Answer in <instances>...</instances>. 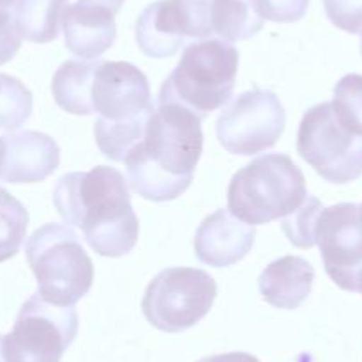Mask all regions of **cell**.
Segmentation results:
<instances>
[{"label":"cell","instance_id":"6da1fadb","mask_svg":"<svg viewBox=\"0 0 362 362\" xmlns=\"http://www.w3.org/2000/svg\"><path fill=\"white\" fill-rule=\"evenodd\" d=\"M199 117L174 102H156L144 134L124 158L132 190L153 203L177 199L203 155Z\"/></svg>","mask_w":362,"mask_h":362},{"label":"cell","instance_id":"7a4b0ae2","mask_svg":"<svg viewBox=\"0 0 362 362\" xmlns=\"http://www.w3.org/2000/svg\"><path fill=\"white\" fill-rule=\"evenodd\" d=\"M54 204L66 224L82 229L100 256L121 257L137 245L139 218L127 180L114 167L64 174L54 189Z\"/></svg>","mask_w":362,"mask_h":362},{"label":"cell","instance_id":"3957f363","mask_svg":"<svg viewBox=\"0 0 362 362\" xmlns=\"http://www.w3.org/2000/svg\"><path fill=\"white\" fill-rule=\"evenodd\" d=\"M308 196L300 167L284 153H268L233 176L228 210L249 226L268 224L297 211Z\"/></svg>","mask_w":362,"mask_h":362},{"label":"cell","instance_id":"277c9868","mask_svg":"<svg viewBox=\"0 0 362 362\" xmlns=\"http://www.w3.org/2000/svg\"><path fill=\"white\" fill-rule=\"evenodd\" d=\"M238 50L224 40L187 45L174 71L167 76L156 102H174L199 119L224 107L235 90Z\"/></svg>","mask_w":362,"mask_h":362},{"label":"cell","instance_id":"5b68a950","mask_svg":"<svg viewBox=\"0 0 362 362\" xmlns=\"http://www.w3.org/2000/svg\"><path fill=\"white\" fill-rule=\"evenodd\" d=\"M25 256L37 279V295L48 304L69 308L89 293L95 264L68 226L45 224L36 229L27 238Z\"/></svg>","mask_w":362,"mask_h":362},{"label":"cell","instance_id":"8992f818","mask_svg":"<svg viewBox=\"0 0 362 362\" xmlns=\"http://www.w3.org/2000/svg\"><path fill=\"white\" fill-rule=\"evenodd\" d=\"M215 297L217 283L208 272L187 267L167 268L146 288L142 313L162 332H183L210 313Z\"/></svg>","mask_w":362,"mask_h":362},{"label":"cell","instance_id":"52a82bcc","mask_svg":"<svg viewBox=\"0 0 362 362\" xmlns=\"http://www.w3.org/2000/svg\"><path fill=\"white\" fill-rule=\"evenodd\" d=\"M78 332L75 308L48 304L33 295L22 305L13 330L2 336L6 362H61Z\"/></svg>","mask_w":362,"mask_h":362},{"label":"cell","instance_id":"ba28073f","mask_svg":"<svg viewBox=\"0 0 362 362\" xmlns=\"http://www.w3.org/2000/svg\"><path fill=\"white\" fill-rule=\"evenodd\" d=\"M297 151L325 181L344 185L362 176V137L348 132L329 102L304 114L297 134Z\"/></svg>","mask_w":362,"mask_h":362},{"label":"cell","instance_id":"9c48e42d","mask_svg":"<svg viewBox=\"0 0 362 362\" xmlns=\"http://www.w3.org/2000/svg\"><path fill=\"white\" fill-rule=\"evenodd\" d=\"M286 127V112L272 90L252 89L236 96L217 119V137L228 153L252 156L274 148Z\"/></svg>","mask_w":362,"mask_h":362},{"label":"cell","instance_id":"30bf717a","mask_svg":"<svg viewBox=\"0 0 362 362\" xmlns=\"http://www.w3.org/2000/svg\"><path fill=\"white\" fill-rule=\"evenodd\" d=\"M210 8L211 0H158L148 6L135 25L139 48L148 57L165 59L189 40H210Z\"/></svg>","mask_w":362,"mask_h":362},{"label":"cell","instance_id":"8fae6325","mask_svg":"<svg viewBox=\"0 0 362 362\" xmlns=\"http://www.w3.org/2000/svg\"><path fill=\"white\" fill-rule=\"evenodd\" d=\"M89 109L102 123L146 121L155 109L148 78L130 62L96 59L89 83Z\"/></svg>","mask_w":362,"mask_h":362},{"label":"cell","instance_id":"7c38bea8","mask_svg":"<svg viewBox=\"0 0 362 362\" xmlns=\"http://www.w3.org/2000/svg\"><path fill=\"white\" fill-rule=\"evenodd\" d=\"M315 240L327 276L344 291H357L362 270V222L357 204L341 203L323 208L316 222Z\"/></svg>","mask_w":362,"mask_h":362},{"label":"cell","instance_id":"4fadbf2b","mask_svg":"<svg viewBox=\"0 0 362 362\" xmlns=\"http://www.w3.org/2000/svg\"><path fill=\"white\" fill-rule=\"evenodd\" d=\"M61 163L57 142L41 132H11L0 137V181L40 183Z\"/></svg>","mask_w":362,"mask_h":362},{"label":"cell","instance_id":"5bb4252c","mask_svg":"<svg viewBox=\"0 0 362 362\" xmlns=\"http://www.w3.org/2000/svg\"><path fill=\"white\" fill-rule=\"evenodd\" d=\"M254 238V226L238 221L229 210H218L201 222L194 238V249L197 259L204 264L226 268L250 252Z\"/></svg>","mask_w":362,"mask_h":362},{"label":"cell","instance_id":"9a60e30c","mask_svg":"<svg viewBox=\"0 0 362 362\" xmlns=\"http://www.w3.org/2000/svg\"><path fill=\"white\" fill-rule=\"evenodd\" d=\"M114 13L96 6H66L61 25L64 30V43L71 54L86 61L98 59L114 45L117 36Z\"/></svg>","mask_w":362,"mask_h":362},{"label":"cell","instance_id":"2e32d148","mask_svg":"<svg viewBox=\"0 0 362 362\" xmlns=\"http://www.w3.org/2000/svg\"><path fill=\"white\" fill-rule=\"evenodd\" d=\"M315 283V268L300 256H284L268 264L259 276L264 302L277 309H297L305 302Z\"/></svg>","mask_w":362,"mask_h":362},{"label":"cell","instance_id":"e0dca14e","mask_svg":"<svg viewBox=\"0 0 362 362\" xmlns=\"http://www.w3.org/2000/svg\"><path fill=\"white\" fill-rule=\"evenodd\" d=\"M68 0H18L13 20L20 37L30 43H50L59 36Z\"/></svg>","mask_w":362,"mask_h":362},{"label":"cell","instance_id":"ac0fdd59","mask_svg":"<svg viewBox=\"0 0 362 362\" xmlns=\"http://www.w3.org/2000/svg\"><path fill=\"white\" fill-rule=\"evenodd\" d=\"M96 61H66L52 80V95L62 110L75 116H90L89 83Z\"/></svg>","mask_w":362,"mask_h":362},{"label":"cell","instance_id":"d6986e66","mask_svg":"<svg viewBox=\"0 0 362 362\" xmlns=\"http://www.w3.org/2000/svg\"><path fill=\"white\" fill-rule=\"evenodd\" d=\"M211 30L224 41H243L263 29L264 20L250 0H211Z\"/></svg>","mask_w":362,"mask_h":362},{"label":"cell","instance_id":"ffe728a7","mask_svg":"<svg viewBox=\"0 0 362 362\" xmlns=\"http://www.w3.org/2000/svg\"><path fill=\"white\" fill-rule=\"evenodd\" d=\"M29 228V214L15 196L0 187V263L11 259L22 247Z\"/></svg>","mask_w":362,"mask_h":362},{"label":"cell","instance_id":"44dd1931","mask_svg":"<svg viewBox=\"0 0 362 362\" xmlns=\"http://www.w3.org/2000/svg\"><path fill=\"white\" fill-rule=\"evenodd\" d=\"M330 105L336 119L348 132L362 137V75H344L334 87Z\"/></svg>","mask_w":362,"mask_h":362},{"label":"cell","instance_id":"7402d4cb","mask_svg":"<svg viewBox=\"0 0 362 362\" xmlns=\"http://www.w3.org/2000/svg\"><path fill=\"white\" fill-rule=\"evenodd\" d=\"M323 210V204L316 197L308 196L304 204L283 218V231L286 233L288 240L293 243L295 247L300 249H311L316 245L315 233H316V222H318L320 214Z\"/></svg>","mask_w":362,"mask_h":362},{"label":"cell","instance_id":"603a6c76","mask_svg":"<svg viewBox=\"0 0 362 362\" xmlns=\"http://www.w3.org/2000/svg\"><path fill=\"white\" fill-rule=\"evenodd\" d=\"M250 4L263 20L295 23L305 16L309 0H250Z\"/></svg>","mask_w":362,"mask_h":362},{"label":"cell","instance_id":"cb8c5ba5","mask_svg":"<svg viewBox=\"0 0 362 362\" xmlns=\"http://www.w3.org/2000/svg\"><path fill=\"white\" fill-rule=\"evenodd\" d=\"M327 18L350 34H362V0H323Z\"/></svg>","mask_w":362,"mask_h":362},{"label":"cell","instance_id":"d4e9b609","mask_svg":"<svg viewBox=\"0 0 362 362\" xmlns=\"http://www.w3.org/2000/svg\"><path fill=\"white\" fill-rule=\"evenodd\" d=\"M22 47V37L15 27L13 16L0 18V66L11 61Z\"/></svg>","mask_w":362,"mask_h":362},{"label":"cell","instance_id":"484cf974","mask_svg":"<svg viewBox=\"0 0 362 362\" xmlns=\"http://www.w3.org/2000/svg\"><path fill=\"white\" fill-rule=\"evenodd\" d=\"M197 362H259L254 355L245 354V351H229V354L210 355Z\"/></svg>","mask_w":362,"mask_h":362},{"label":"cell","instance_id":"4316f807","mask_svg":"<svg viewBox=\"0 0 362 362\" xmlns=\"http://www.w3.org/2000/svg\"><path fill=\"white\" fill-rule=\"evenodd\" d=\"M80 4H86V6H96V8H103V9H109L110 13L117 15L119 9L123 8L124 0H78Z\"/></svg>","mask_w":362,"mask_h":362},{"label":"cell","instance_id":"83f0119b","mask_svg":"<svg viewBox=\"0 0 362 362\" xmlns=\"http://www.w3.org/2000/svg\"><path fill=\"white\" fill-rule=\"evenodd\" d=\"M18 0H0V18H8L15 13Z\"/></svg>","mask_w":362,"mask_h":362},{"label":"cell","instance_id":"f1b7e54d","mask_svg":"<svg viewBox=\"0 0 362 362\" xmlns=\"http://www.w3.org/2000/svg\"><path fill=\"white\" fill-rule=\"evenodd\" d=\"M357 291H361V293H362V270L358 272V279H357Z\"/></svg>","mask_w":362,"mask_h":362},{"label":"cell","instance_id":"f546056e","mask_svg":"<svg viewBox=\"0 0 362 362\" xmlns=\"http://www.w3.org/2000/svg\"><path fill=\"white\" fill-rule=\"evenodd\" d=\"M0 362H6L4 354H2V336H0Z\"/></svg>","mask_w":362,"mask_h":362},{"label":"cell","instance_id":"4dcf8cb0","mask_svg":"<svg viewBox=\"0 0 362 362\" xmlns=\"http://www.w3.org/2000/svg\"><path fill=\"white\" fill-rule=\"evenodd\" d=\"M2 83H4V73H0V93H2Z\"/></svg>","mask_w":362,"mask_h":362},{"label":"cell","instance_id":"1f68e13d","mask_svg":"<svg viewBox=\"0 0 362 362\" xmlns=\"http://www.w3.org/2000/svg\"><path fill=\"white\" fill-rule=\"evenodd\" d=\"M358 214H361V222H362V206L358 208Z\"/></svg>","mask_w":362,"mask_h":362},{"label":"cell","instance_id":"d6a6232c","mask_svg":"<svg viewBox=\"0 0 362 362\" xmlns=\"http://www.w3.org/2000/svg\"><path fill=\"white\" fill-rule=\"evenodd\" d=\"M361 52H362V41H361Z\"/></svg>","mask_w":362,"mask_h":362}]
</instances>
